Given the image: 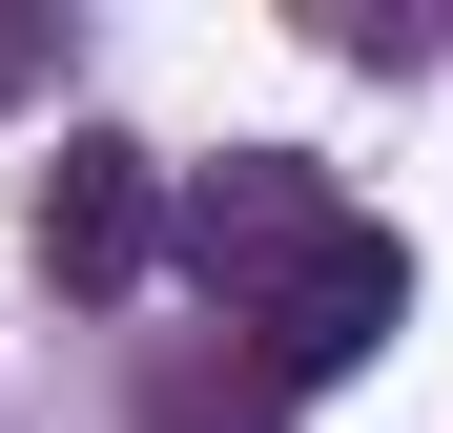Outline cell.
I'll list each match as a JSON object with an SVG mask.
<instances>
[{
    "mask_svg": "<svg viewBox=\"0 0 453 433\" xmlns=\"http://www.w3.org/2000/svg\"><path fill=\"white\" fill-rule=\"evenodd\" d=\"M248 330H268V392H330V372H371V351L412 330V248L330 206V228H310V248L248 289Z\"/></svg>",
    "mask_w": 453,
    "mask_h": 433,
    "instance_id": "6da1fadb",
    "label": "cell"
},
{
    "mask_svg": "<svg viewBox=\"0 0 453 433\" xmlns=\"http://www.w3.org/2000/svg\"><path fill=\"white\" fill-rule=\"evenodd\" d=\"M165 228H186V268H206V289H268L288 248L330 228V186H310V144H226V166L165 206Z\"/></svg>",
    "mask_w": 453,
    "mask_h": 433,
    "instance_id": "7a4b0ae2",
    "label": "cell"
},
{
    "mask_svg": "<svg viewBox=\"0 0 453 433\" xmlns=\"http://www.w3.org/2000/svg\"><path fill=\"white\" fill-rule=\"evenodd\" d=\"M144 248H165V166H144V144H62L42 268H62V289H144Z\"/></svg>",
    "mask_w": 453,
    "mask_h": 433,
    "instance_id": "3957f363",
    "label": "cell"
},
{
    "mask_svg": "<svg viewBox=\"0 0 453 433\" xmlns=\"http://www.w3.org/2000/svg\"><path fill=\"white\" fill-rule=\"evenodd\" d=\"M144 433H268V392H226V372H165V392H144Z\"/></svg>",
    "mask_w": 453,
    "mask_h": 433,
    "instance_id": "277c9868",
    "label": "cell"
},
{
    "mask_svg": "<svg viewBox=\"0 0 453 433\" xmlns=\"http://www.w3.org/2000/svg\"><path fill=\"white\" fill-rule=\"evenodd\" d=\"M42 62H62V21H21V0H0V104H21Z\"/></svg>",
    "mask_w": 453,
    "mask_h": 433,
    "instance_id": "5b68a950",
    "label": "cell"
}]
</instances>
